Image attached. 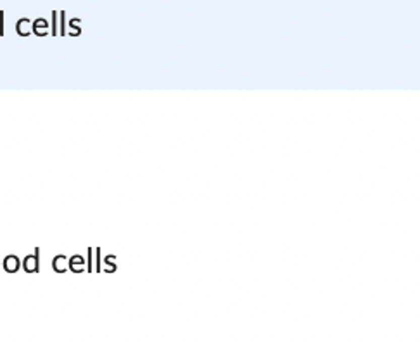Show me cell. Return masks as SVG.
<instances>
[{
    "label": "cell",
    "instance_id": "6da1fadb",
    "mask_svg": "<svg viewBox=\"0 0 420 342\" xmlns=\"http://www.w3.org/2000/svg\"><path fill=\"white\" fill-rule=\"evenodd\" d=\"M38 254H40V251H38V249H35V254H33V256L24 257V261H23V268L26 269L28 273H31V271H38V269H40Z\"/></svg>",
    "mask_w": 420,
    "mask_h": 342
},
{
    "label": "cell",
    "instance_id": "7a4b0ae2",
    "mask_svg": "<svg viewBox=\"0 0 420 342\" xmlns=\"http://www.w3.org/2000/svg\"><path fill=\"white\" fill-rule=\"evenodd\" d=\"M16 31H18V35H21V37H28L30 33H33V25H31V21L28 18H23L16 23Z\"/></svg>",
    "mask_w": 420,
    "mask_h": 342
},
{
    "label": "cell",
    "instance_id": "3957f363",
    "mask_svg": "<svg viewBox=\"0 0 420 342\" xmlns=\"http://www.w3.org/2000/svg\"><path fill=\"white\" fill-rule=\"evenodd\" d=\"M33 33L38 35V37H45L48 33V25H47V19L40 18L33 21Z\"/></svg>",
    "mask_w": 420,
    "mask_h": 342
},
{
    "label": "cell",
    "instance_id": "277c9868",
    "mask_svg": "<svg viewBox=\"0 0 420 342\" xmlns=\"http://www.w3.org/2000/svg\"><path fill=\"white\" fill-rule=\"evenodd\" d=\"M21 266V263H19V259L16 256H7L6 259H4V268H6V271L9 273H16Z\"/></svg>",
    "mask_w": 420,
    "mask_h": 342
},
{
    "label": "cell",
    "instance_id": "5b68a950",
    "mask_svg": "<svg viewBox=\"0 0 420 342\" xmlns=\"http://www.w3.org/2000/svg\"><path fill=\"white\" fill-rule=\"evenodd\" d=\"M70 269L75 273H82L85 269V259L82 256H73L70 259Z\"/></svg>",
    "mask_w": 420,
    "mask_h": 342
},
{
    "label": "cell",
    "instance_id": "8992f818",
    "mask_svg": "<svg viewBox=\"0 0 420 342\" xmlns=\"http://www.w3.org/2000/svg\"><path fill=\"white\" fill-rule=\"evenodd\" d=\"M63 263H66V257H64V256H55L54 261H52V264H54V269L57 273H64V271H66V266H61Z\"/></svg>",
    "mask_w": 420,
    "mask_h": 342
},
{
    "label": "cell",
    "instance_id": "52a82bcc",
    "mask_svg": "<svg viewBox=\"0 0 420 342\" xmlns=\"http://www.w3.org/2000/svg\"><path fill=\"white\" fill-rule=\"evenodd\" d=\"M78 23H80V19L76 18V19H71L70 21V28H71V31H70V35H73V37H78L80 33H82V30H80V26H78Z\"/></svg>",
    "mask_w": 420,
    "mask_h": 342
},
{
    "label": "cell",
    "instance_id": "ba28073f",
    "mask_svg": "<svg viewBox=\"0 0 420 342\" xmlns=\"http://www.w3.org/2000/svg\"><path fill=\"white\" fill-rule=\"evenodd\" d=\"M52 35H57V13H52Z\"/></svg>",
    "mask_w": 420,
    "mask_h": 342
},
{
    "label": "cell",
    "instance_id": "9c48e42d",
    "mask_svg": "<svg viewBox=\"0 0 420 342\" xmlns=\"http://www.w3.org/2000/svg\"><path fill=\"white\" fill-rule=\"evenodd\" d=\"M64 13H61V35H66V30H64V26H66V21H64Z\"/></svg>",
    "mask_w": 420,
    "mask_h": 342
},
{
    "label": "cell",
    "instance_id": "30bf717a",
    "mask_svg": "<svg viewBox=\"0 0 420 342\" xmlns=\"http://www.w3.org/2000/svg\"><path fill=\"white\" fill-rule=\"evenodd\" d=\"M0 35H4V13H0Z\"/></svg>",
    "mask_w": 420,
    "mask_h": 342
}]
</instances>
